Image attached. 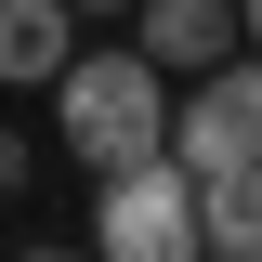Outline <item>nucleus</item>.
<instances>
[{
  "label": "nucleus",
  "mask_w": 262,
  "mask_h": 262,
  "mask_svg": "<svg viewBox=\"0 0 262 262\" xmlns=\"http://www.w3.org/2000/svg\"><path fill=\"white\" fill-rule=\"evenodd\" d=\"M53 131H66L79 170H118V158H144V144H170V66L131 53V39H118V53H66Z\"/></svg>",
  "instance_id": "1"
},
{
  "label": "nucleus",
  "mask_w": 262,
  "mask_h": 262,
  "mask_svg": "<svg viewBox=\"0 0 262 262\" xmlns=\"http://www.w3.org/2000/svg\"><path fill=\"white\" fill-rule=\"evenodd\" d=\"M92 249H118V262H196V170L170 144L92 170Z\"/></svg>",
  "instance_id": "2"
},
{
  "label": "nucleus",
  "mask_w": 262,
  "mask_h": 262,
  "mask_svg": "<svg viewBox=\"0 0 262 262\" xmlns=\"http://www.w3.org/2000/svg\"><path fill=\"white\" fill-rule=\"evenodd\" d=\"M170 158H184V170H236V158H262V53H249V39L170 92Z\"/></svg>",
  "instance_id": "3"
},
{
  "label": "nucleus",
  "mask_w": 262,
  "mask_h": 262,
  "mask_svg": "<svg viewBox=\"0 0 262 262\" xmlns=\"http://www.w3.org/2000/svg\"><path fill=\"white\" fill-rule=\"evenodd\" d=\"M236 0H131V53H158L170 79H196V66H223L236 53Z\"/></svg>",
  "instance_id": "4"
},
{
  "label": "nucleus",
  "mask_w": 262,
  "mask_h": 262,
  "mask_svg": "<svg viewBox=\"0 0 262 262\" xmlns=\"http://www.w3.org/2000/svg\"><path fill=\"white\" fill-rule=\"evenodd\" d=\"M79 53V0H0V92H53Z\"/></svg>",
  "instance_id": "5"
},
{
  "label": "nucleus",
  "mask_w": 262,
  "mask_h": 262,
  "mask_svg": "<svg viewBox=\"0 0 262 262\" xmlns=\"http://www.w3.org/2000/svg\"><path fill=\"white\" fill-rule=\"evenodd\" d=\"M196 249L262 262V158H236V170H196Z\"/></svg>",
  "instance_id": "6"
},
{
  "label": "nucleus",
  "mask_w": 262,
  "mask_h": 262,
  "mask_svg": "<svg viewBox=\"0 0 262 262\" xmlns=\"http://www.w3.org/2000/svg\"><path fill=\"white\" fill-rule=\"evenodd\" d=\"M0 196H27V144H13V131H0Z\"/></svg>",
  "instance_id": "7"
},
{
  "label": "nucleus",
  "mask_w": 262,
  "mask_h": 262,
  "mask_svg": "<svg viewBox=\"0 0 262 262\" xmlns=\"http://www.w3.org/2000/svg\"><path fill=\"white\" fill-rule=\"evenodd\" d=\"M236 27H249V53H262V0H236Z\"/></svg>",
  "instance_id": "8"
},
{
  "label": "nucleus",
  "mask_w": 262,
  "mask_h": 262,
  "mask_svg": "<svg viewBox=\"0 0 262 262\" xmlns=\"http://www.w3.org/2000/svg\"><path fill=\"white\" fill-rule=\"evenodd\" d=\"M79 13H131V0H79Z\"/></svg>",
  "instance_id": "9"
}]
</instances>
